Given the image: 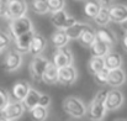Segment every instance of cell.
<instances>
[{
    "label": "cell",
    "instance_id": "cell-24",
    "mask_svg": "<svg viewBox=\"0 0 127 121\" xmlns=\"http://www.w3.org/2000/svg\"><path fill=\"white\" fill-rule=\"evenodd\" d=\"M94 21L96 24V26H107L110 22V15H109V7L107 6H102L100 7V10L97 11V14L94 16Z\"/></svg>",
    "mask_w": 127,
    "mask_h": 121
},
{
    "label": "cell",
    "instance_id": "cell-19",
    "mask_svg": "<svg viewBox=\"0 0 127 121\" xmlns=\"http://www.w3.org/2000/svg\"><path fill=\"white\" fill-rule=\"evenodd\" d=\"M41 81L46 83L47 85H54L58 83V67L53 62H49L47 64L46 71L42 74Z\"/></svg>",
    "mask_w": 127,
    "mask_h": 121
},
{
    "label": "cell",
    "instance_id": "cell-13",
    "mask_svg": "<svg viewBox=\"0 0 127 121\" xmlns=\"http://www.w3.org/2000/svg\"><path fill=\"white\" fill-rule=\"evenodd\" d=\"M109 7L110 21L115 24H121L127 19V5L125 4H111Z\"/></svg>",
    "mask_w": 127,
    "mask_h": 121
},
{
    "label": "cell",
    "instance_id": "cell-25",
    "mask_svg": "<svg viewBox=\"0 0 127 121\" xmlns=\"http://www.w3.org/2000/svg\"><path fill=\"white\" fill-rule=\"evenodd\" d=\"M94 40H95V30H94L90 25L82 32V35H80L79 39H78L79 43H80L82 46H84V47H89L90 43Z\"/></svg>",
    "mask_w": 127,
    "mask_h": 121
},
{
    "label": "cell",
    "instance_id": "cell-14",
    "mask_svg": "<svg viewBox=\"0 0 127 121\" xmlns=\"http://www.w3.org/2000/svg\"><path fill=\"white\" fill-rule=\"evenodd\" d=\"M35 30H31L26 34H22L17 37H14V43H15V49L17 52H20L21 54L22 53H27L29 52V48H30V43L31 40L35 35Z\"/></svg>",
    "mask_w": 127,
    "mask_h": 121
},
{
    "label": "cell",
    "instance_id": "cell-29",
    "mask_svg": "<svg viewBox=\"0 0 127 121\" xmlns=\"http://www.w3.org/2000/svg\"><path fill=\"white\" fill-rule=\"evenodd\" d=\"M31 9L33 12L38 15H44L48 12V5L47 0H32L31 1Z\"/></svg>",
    "mask_w": 127,
    "mask_h": 121
},
{
    "label": "cell",
    "instance_id": "cell-36",
    "mask_svg": "<svg viewBox=\"0 0 127 121\" xmlns=\"http://www.w3.org/2000/svg\"><path fill=\"white\" fill-rule=\"evenodd\" d=\"M99 2H100V5H102V6H109V5H111L112 2H114V0H97Z\"/></svg>",
    "mask_w": 127,
    "mask_h": 121
},
{
    "label": "cell",
    "instance_id": "cell-17",
    "mask_svg": "<svg viewBox=\"0 0 127 121\" xmlns=\"http://www.w3.org/2000/svg\"><path fill=\"white\" fill-rule=\"evenodd\" d=\"M30 84L29 81H16L14 85H12V89H11V96L15 101H22L24 98L26 96L27 91L30 90Z\"/></svg>",
    "mask_w": 127,
    "mask_h": 121
},
{
    "label": "cell",
    "instance_id": "cell-33",
    "mask_svg": "<svg viewBox=\"0 0 127 121\" xmlns=\"http://www.w3.org/2000/svg\"><path fill=\"white\" fill-rule=\"evenodd\" d=\"M9 101H10L9 93H7L5 89H1V88H0V111L7 105Z\"/></svg>",
    "mask_w": 127,
    "mask_h": 121
},
{
    "label": "cell",
    "instance_id": "cell-38",
    "mask_svg": "<svg viewBox=\"0 0 127 121\" xmlns=\"http://www.w3.org/2000/svg\"><path fill=\"white\" fill-rule=\"evenodd\" d=\"M120 25H121V27H122V30H124L125 32H127V19H126V20H125V21H124V22H121Z\"/></svg>",
    "mask_w": 127,
    "mask_h": 121
},
{
    "label": "cell",
    "instance_id": "cell-1",
    "mask_svg": "<svg viewBox=\"0 0 127 121\" xmlns=\"http://www.w3.org/2000/svg\"><path fill=\"white\" fill-rule=\"evenodd\" d=\"M106 93H107V90H100V91H97L95 98L91 100V103L86 110V114L89 115L90 120L100 121L105 119L106 113H107L106 106H105Z\"/></svg>",
    "mask_w": 127,
    "mask_h": 121
},
{
    "label": "cell",
    "instance_id": "cell-28",
    "mask_svg": "<svg viewBox=\"0 0 127 121\" xmlns=\"http://www.w3.org/2000/svg\"><path fill=\"white\" fill-rule=\"evenodd\" d=\"M30 115H31V119L36 121H43L48 118V110L47 108L41 106V105H36L35 108H32L30 110Z\"/></svg>",
    "mask_w": 127,
    "mask_h": 121
},
{
    "label": "cell",
    "instance_id": "cell-5",
    "mask_svg": "<svg viewBox=\"0 0 127 121\" xmlns=\"http://www.w3.org/2000/svg\"><path fill=\"white\" fill-rule=\"evenodd\" d=\"M48 63H49V59L46 56H43L42 53L33 56V58L30 62V73H31V77L33 78V81H41L42 74L46 71V67Z\"/></svg>",
    "mask_w": 127,
    "mask_h": 121
},
{
    "label": "cell",
    "instance_id": "cell-4",
    "mask_svg": "<svg viewBox=\"0 0 127 121\" xmlns=\"http://www.w3.org/2000/svg\"><path fill=\"white\" fill-rule=\"evenodd\" d=\"M51 14L52 15L49 17V21H51V24L56 29H63V30H65L67 27L72 26L77 21V19L74 16L69 15L64 9L58 10V11H54V12H51Z\"/></svg>",
    "mask_w": 127,
    "mask_h": 121
},
{
    "label": "cell",
    "instance_id": "cell-9",
    "mask_svg": "<svg viewBox=\"0 0 127 121\" xmlns=\"http://www.w3.org/2000/svg\"><path fill=\"white\" fill-rule=\"evenodd\" d=\"M78 79V71L73 64L58 68V83L64 86L73 85Z\"/></svg>",
    "mask_w": 127,
    "mask_h": 121
},
{
    "label": "cell",
    "instance_id": "cell-10",
    "mask_svg": "<svg viewBox=\"0 0 127 121\" xmlns=\"http://www.w3.org/2000/svg\"><path fill=\"white\" fill-rule=\"evenodd\" d=\"M22 56L20 52H17L16 49H11L6 53L4 62H2V69L6 72H15L17 71L21 64H22Z\"/></svg>",
    "mask_w": 127,
    "mask_h": 121
},
{
    "label": "cell",
    "instance_id": "cell-21",
    "mask_svg": "<svg viewBox=\"0 0 127 121\" xmlns=\"http://www.w3.org/2000/svg\"><path fill=\"white\" fill-rule=\"evenodd\" d=\"M89 51H90V54L94 56V57H104L109 51H111V48L106 43L101 42L100 40H97L95 37V40L89 46Z\"/></svg>",
    "mask_w": 127,
    "mask_h": 121
},
{
    "label": "cell",
    "instance_id": "cell-30",
    "mask_svg": "<svg viewBox=\"0 0 127 121\" xmlns=\"http://www.w3.org/2000/svg\"><path fill=\"white\" fill-rule=\"evenodd\" d=\"M94 79H95V83L99 84V85H106L107 83V76H109V69H106L105 67L102 69H100L99 72L94 73Z\"/></svg>",
    "mask_w": 127,
    "mask_h": 121
},
{
    "label": "cell",
    "instance_id": "cell-23",
    "mask_svg": "<svg viewBox=\"0 0 127 121\" xmlns=\"http://www.w3.org/2000/svg\"><path fill=\"white\" fill-rule=\"evenodd\" d=\"M88 26H89V24L75 21L72 26H69V27L65 29V32H67V35H68V37L70 40H78L79 36L82 35V32L84 31Z\"/></svg>",
    "mask_w": 127,
    "mask_h": 121
},
{
    "label": "cell",
    "instance_id": "cell-22",
    "mask_svg": "<svg viewBox=\"0 0 127 121\" xmlns=\"http://www.w3.org/2000/svg\"><path fill=\"white\" fill-rule=\"evenodd\" d=\"M51 41L53 43L54 47H62V46H67L70 39L68 37L65 30L63 29H57L52 35H51Z\"/></svg>",
    "mask_w": 127,
    "mask_h": 121
},
{
    "label": "cell",
    "instance_id": "cell-34",
    "mask_svg": "<svg viewBox=\"0 0 127 121\" xmlns=\"http://www.w3.org/2000/svg\"><path fill=\"white\" fill-rule=\"evenodd\" d=\"M51 101H52V99H51V96L48 95V94H40V99H38V105H41V106H44V108H48L49 105H51Z\"/></svg>",
    "mask_w": 127,
    "mask_h": 121
},
{
    "label": "cell",
    "instance_id": "cell-12",
    "mask_svg": "<svg viewBox=\"0 0 127 121\" xmlns=\"http://www.w3.org/2000/svg\"><path fill=\"white\" fill-rule=\"evenodd\" d=\"M95 37L97 40H100L101 42L106 43L110 48H112L114 46L117 44L116 34L111 29H109L106 26H97V29L95 30Z\"/></svg>",
    "mask_w": 127,
    "mask_h": 121
},
{
    "label": "cell",
    "instance_id": "cell-11",
    "mask_svg": "<svg viewBox=\"0 0 127 121\" xmlns=\"http://www.w3.org/2000/svg\"><path fill=\"white\" fill-rule=\"evenodd\" d=\"M29 10V5L26 0H9L7 1V11L6 17L7 19H15L26 15Z\"/></svg>",
    "mask_w": 127,
    "mask_h": 121
},
{
    "label": "cell",
    "instance_id": "cell-31",
    "mask_svg": "<svg viewBox=\"0 0 127 121\" xmlns=\"http://www.w3.org/2000/svg\"><path fill=\"white\" fill-rule=\"evenodd\" d=\"M48 12H54L65 7V0H47Z\"/></svg>",
    "mask_w": 127,
    "mask_h": 121
},
{
    "label": "cell",
    "instance_id": "cell-37",
    "mask_svg": "<svg viewBox=\"0 0 127 121\" xmlns=\"http://www.w3.org/2000/svg\"><path fill=\"white\" fill-rule=\"evenodd\" d=\"M122 47H124L125 52H127V32H125V36L122 39Z\"/></svg>",
    "mask_w": 127,
    "mask_h": 121
},
{
    "label": "cell",
    "instance_id": "cell-20",
    "mask_svg": "<svg viewBox=\"0 0 127 121\" xmlns=\"http://www.w3.org/2000/svg\"><path fill=\"white\" fill-rule=\"evenodd\" d=\"M40 91L33 89V88H30V90L27 91L26 96L24 98V100L21 101L22 103V106L25 109V111H30L32 108H35L36 105H38V99H40Z\"/></svg>",
    "mask_w": 127,
    "mask_h": 121
},
{
    "label": "cell",
    "instance_id": "cell-26",
    "mask_svg": "<svg viewBox=\"0 0 127 121\" xmlns=\"http://www.w3.org/2000/svg\"><path fill=\"white\" fill-rule=\"evenodd\" d=\"M104 67H105V64H104V57H94V56H91V58L88 61V71L91 74L99 72Z\"/></svg>",
    "mask_w": 127,
    "mask_h": 121
},
{
    "label": "cell",
    "instance_id": "cell-6",
    "mask_svg": "<svg viewBox=\"0 0 127 121\" xmlns=\"http://www.w3.org/2000/svg\"><path fill=\"white\" fill-rule=\"evenodd\" d=\"M124 103H125V95L120 89L112 88L107 90L106 98H105V106L107 111H115L120 109L124 105Z\"/></svg>",
    "mask_w": 127,
    "mask_h": 121
},
{
    "label": "cell",
    "instance_id": "cell-3",
    "mask_svg": "<svg viewBox=\"0 0 127 121\" xmlns=\"http://www.w3.org/2000/svg\"><path fill=\"white\" fill-rule=\"evenodd\" d=\"M9 30H10V34L12 37H17L22 34H26V32L33 30V24L30 17L24 15L20 17L11 19V21L9 22Z\"/></svg>",
    "mask_w": 127,
    "mask_h": 121
},
{
    "label": "cell",
    "instance_id": "cell-15",
    "mask_svg": "<svg viewBox=\"0 0 127 121\" xmlns=\"http://www.w3.org/2000/svg\"><path fill=\"white\" fill-rule=\"evenodd\" d=\"M125 81H126V73L121 67L109 71L107 83H106L107 85H110L111 88H119V86L124 85Z\"/></svg>",
    "mask_w": 127,
    "mask_h": 121
},
{
    "label": "cell",
    "instance_id": "cell-27",
    "mask_svg": "<svg viewBox=\"0 0 127 121\" xmlns=\"http://www.w3.org/2000/svg\"><path fill=\"white\" fill-rule=\"evenodd\" d=\"M100 7H101V5H100V2L97 0H89V1L85 2L84 5V14L88 17L94 19V16L97 14Z\"/></svg>",
    "mask_w": 127,
    "mask_h": 121
},
{
    "label": "cell",
    "instance_id": "cell-18",
    "mask_svg": "<svg viewBox=\"0 0 127 121\" xmlns=\"http://www.w3.org/2000/svg\"><path fill=\"white\" fill-rule=\"evenodd\" d=\"M124 63L122 56L119 52H114V51H109L105 56H104V64L105 68L111 71L115 68H120Z\"/></svg>",
    "mask_w": 127,
    "mask_h": 121
},
{
    "label": "cell",
    "instance_id": "cell-39",
    "mask_svg": "<svg viewBox=\"0 0 127 121\" xmlns=\"http://www.w3.org/2000/svg\"><path fill=\"white\" fill-rule=\"evenodd\" d=\"M2 51H4V49H1V48H0V56H1V53H2Z\"/></svg>",
    "mask_w": 127,
    "mask_h": 121
},
{
    "label": "cell",
    "instance_id": "cell-40",
    "mask_svg": "<svg viewBox=\"0 0 127 121\" xmlns=\"http://www.w3.org/2000/svg\"><path fill=\"white\" fill-rule=\"evenodd\" d=\"M77 1H80V0H77Z\"/></svg>",
    "mask_w": 127,
    "mask_h": 121
},
{
    "label": "cell",
    "instance_id": "cell-16",
    "mask_svg": "<svg viewBox=\"0 0 127 121\" xmlns=\"http://www.w3.org/2000/svg\"><path fill=\"white\" fill-rule=\"evenodd\" d=\"M47 47V40L46 37L42 36L41 34L38 32H35L31 43H30V48H29V52L32 54V56H36V54H41L43 51L46 49Z\"/></svg>",
    "mask_w": 127,
    "mask_h": 121
},
{
    "label": "cell",
    "instance_id": "cell-35",
    "mask_svg": "<svg viewBox=\"0 0 127 121\" xmlns=\"http://www.w3.org/2000/svg\"><path fill=\"white\" fill-rule=\"evenodd\" d=\"M7 1L9 0H0V17H6Z\"/></svg>",
    "mask_w": 127,
    "mask_h": 121
},
{
    "label": "cell",
    "instance_id": "cell-32",
    "mask_svg": "<svg viewBox=\"0 0 127 121\" xmlns=\"http://www.w3.org/2000/svg\"><path fill=\"white\" fill-rule=\"evenodd\" d=\"M11 42V36L5 32V31H1L0 30V48L1 49H5Z\"/></svg>",
    "mask_w": 127,
    "mask_h": 121
},
{
    "label": "cell",
    "instance_id": "cell-7",
    "mask_svg": "<svg viewBox=\"0 0 127 121\" xmlns=\"http://www.w3.org/2000/svg\"><path fill=\"white\" fill-rule=\"evenodd\" d=\"M1 113V118L0 120H6V121H12V120H17L20 119L24 113H25V109L22 106V103L21 101H9L7 105L0 111Z\"/></svg>",
    "mask_w": 127,
    "mask_h": 121
},
{
    "label": "cell",
    "instance_id": "cell-2",
    "mask_svg": "<svg viewBox=\"0 0 127 121\" xmlns=\"http://www.w3.org/2000/svg\"><path fill=\"white\" fill-rule=\"evenodd\" d=\"M62 108L64 110L65 114H68L70 118L74 119H82L86 115V105L84 101L77 96H68L63 100L62 103Z\"/></svg>",
    "mask_w": 127,
    "mask_h": 121
},
{
    "label": "cell",
    "instance_id": "cell-8",
    "mask_svg": "<svg viewBox=\"0 0 127 121\" xmlns=\"http://www.w3.org/2000/svg\"><path fill=\"white\" fill-rule=\"evenodd\" d=\"M57 49L53 53V63L59 68V67H64V66H69L73 64L74 62V56L73 52L69 47L67 46H62V47H56Z\"/></svg>",
    "mask_w": 127,
    "mask_h": 121
}]
</instances>
